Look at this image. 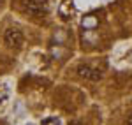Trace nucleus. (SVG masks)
<instances>
[{
  "label": "nucleus",
  "mask_w": 132,
  "mask_h": 125,
  "mask_svg": "<svg viewBox=\"0 0 132 125\" xmlns=\"http://www.w3.org/2000/svg\"><path fill=\"white\" fill-rule=\"evenodd\" d=\"M21 7L28 16H39L48 11V0H23Z\"/></svg>",
  "instance_id": "f257e3e1"
},
{
  "label": "nucleus",
  "mask_w": 132,
  "mask_h": 125,
  "mask_svg": "<svg viewBox=\"0 0 132 125\" xmlns=\"http://www.w3.org/2000/svg\"><path fill=\"white\" fill-rule=\"evenodd\" d=\"M4 41L9 48H21L23 46V34L18 28H7L4 34Z\"/></svg>",
  "instance_id": "f03ea898"
},
{
  "label": "nucleus",
  "mask_w": 132,
  "mask_h": 125,
  "mask_svg": "<svg viewBox=\"0 0 132 125\" xmlns=\"http://www.w3.org/2000/svg\"><path fill=\"white\" fill-rule=\"evenodd\" d=\"M78 72H79L81 78L88 79V81H99L102 78L101 71L95 69V67H90V65H79V67H78Z\"/></svg>",
  "instance_id": "7ed1b4c3"
},
{
  "label": "nucleus",
  "mask_w": 132,
  "mask_h": 125,
  "mask_svg": "<svg viewBox=\"0 0 132 125\" xmlns=\"http://www.w3.org/2000/svg\"><path fill=\"white\" fill-rule=\"evenodd\" d=\"M69 125H81V123H79V122H71Z\"/></svg>",
  "instance_id": "20e7f679"
},
{
  "label": "nucleus",
  "mask_w": 132,
  "mask_h": 125,
  "mask_svg": "<svg viewBox=\"0 0 132 125\" xmlns=\"http://www.w3.org/2000/svg\"><path fill=\"white\" fill-rule=\"evenodd\" d=\"M129 125H132V115L129 116Z\"/></svg>",
  "instance_id": "39448f33"
}]
</instances>
